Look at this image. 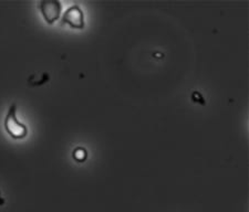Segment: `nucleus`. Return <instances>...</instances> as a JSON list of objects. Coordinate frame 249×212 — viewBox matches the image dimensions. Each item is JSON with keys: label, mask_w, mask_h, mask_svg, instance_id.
I'll use <instances>...</instances> for the list:
<instances>
[{"label": "nucleus", "mask_w": 249, "mask_h": 212, "mask_svg": "<svg viewBox=\"0 0 249 212\" xmlns=\"http://www.w3.org/2000/svg\"><path fill=\"white\" fill-rule=\"evenodd\" d=\"M5 130L14 139H23L28 135V127L18 119L17 105L13 104L5 118Z\"/></svg>", "instance_id": "f257e3e1"}, {"label": "nucleus", "mask_w": 249, "mask_h": 212, "mask_svg": "<svg viewBox=\"0 0 249 212\" xmlns=\"http://www.w3.org/2000/svg\"><path fill=\"white\" fill-rule=\"evenodd\" d=\"M61 25H68L72 29H84V14L81 8L73 5L64 11L61 18Z\"/></svg>", "instance_id": "f03ea898"}, {"label": "nucleus", "mask_w": 249, "mask_h": 212, "mask_svg": "<svg viewBox=\"0 0 249 212\" xmlns=\"http://www.w3.org/2000/svg\"><path fill=\"white\" fill-rule=\"evenodd\" d=\"M39 8L43 19H45L48 25H52V23H54L58 19H60L62 6L57 0H53V1H41L39 3Z\"/></svg>", "instance_id": "7ed1b4c3"}, {"label": "nucleus", "mask_w": 249, "mask_h": 212, "mask_svg": "<svg viewBox=\"0 0 249 212\" xmlns=\"http://www.w3.org/2000/svg\"><path fill=\"white\" fill-rule=\"evenodd\" d=\"M73 158L77 161L78 163H83L87 158V151L83 148H77L73 153Z\"/></svg>", "instance_id": "20e7f679"}]
</instances>
